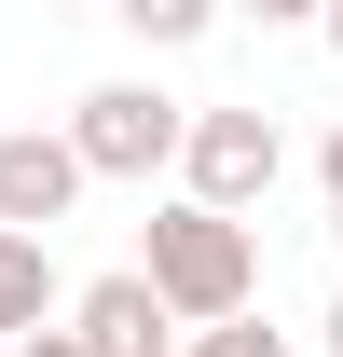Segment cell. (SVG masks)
I'll return each mask as SVG.
<instances>
[{"label": "cell", "mask_w": 343, "mask_h": 357, "mask_svg": "<svg viewBox=\"0 0 343 357\" xmlns=\"http://www.w3.org/2000/svg\"><path fill=\"white\" fill-rule=\"evenodd\" d=\"M124 275L165 303V330H234V316H261V234L206 220V206H151V234H137Z\"/></svg>", "instance_id": "obj_1"}, {"label": "cell", "mask_w": 343, "mask_h": 357, "mask_svg": "<svg viewBox=\"0 0 343 357\" xmlns=\"http://www.w3.org/2000/svg\"><path fill=\"white\" fill-rule=\"evenodd\" d=\"M14 357H69V330H28V344H14Z\"/></svg>", "instance_id": "obj_10"}, {"label": "cell", "mask_w": 343, "mask_h": 357, "mask_svg": "<svg viewBox=\"0 0 343 357\" xmlns=\"http://www.w3.org/2000/svg\"><path fill=\"white\" fill-rule=\"evenodd\" d=\"M330 234H343V220H330Z\"/></svg>", "instance_id": "obj_13"}, {"label": "cell", "mask_w": 343, "mask_h": 357, "mask_svg": "<svg viewBox=\"0 0 343 357\" xmlns=\"http://www.w3.org/2000/svg\"><path fill=\"white\" fill-rule=\"evenodd\" d=\"M55 316H69V289H55V248L0 234V357L28 344V330H55Z\"/></svg>", "instance_id": "obj_6"}, {"label": "cell", "mask_w": 343, "mask_h": 357, "mask_svg": "<svg viewBox=\"0 0 343 357\" xmlns=\"http://www.w3.org/2000/svg\"><path fill=\"white\" fill-rule=\"evenodd\" d=\"M69 357H178V330H165V303L137 289V275H96V289H69Z\"/></svg>", "instance_id": "obj_5"}, {"label": "cell", "mask_w": 343, "mask_h": 357, "mask_svg": "<svg viewBox=\"0 0 343 357\" xmlns=\"http://www.w3.org/2000/svg\"><path fill=\"white\" fill-rule=\"evenodd\" d=\"M178 124H192L178 96H151V83H96L55 137H69V165H83V178H137V192H151V178L178 165Z\"/></svg>", "instance_id": "obj_3"}, {"label": "cell", "mask_w": 343, "mask_h": 357, "mask_svg": "<svg viewBox=\"0 0 343 357\" xmlns=\"http://www.w3.org/2000/svg\"><path fill=\"white\" fill-rule=\"evenodd\" d=\"M137 42H206V0H124Z\"/></svg>", "instance_id": "obj_7"}, {"label": "cell", "mask_w": 343, "mask_h": 357, "mask_svg": "<svg viewBox=\"0 0 343 357\" xmlns=\"http://www.w3.org/2000/svg\"><path fill=\"white\" fill-rule=\"evenodd\" d=\"M316 330H330V357H343V289H330V316H316Z\"/></svg>", "instance_id": "obj_11"}, {"label": "cell", "mask_w": 343, "mask_h": 357, "mask_svg": "<svg viewBox=\"0 0 343 357\" xmlns=\"http://www.w3.org/2000/svg\"><path fill=\"white\" fill-rule=\"evenodd\" d=\"M316 192H330V220H343V124L316 137Z\"/></svg>", "instance_id": "obj_9"}, {"label": "cell", "mask_w": 343, "mask_h": 357, "mask_svg": "<svg viewBox=\"0 0 343 357\" xmlns=\"http://www.w3.org/2000/svg\"><path fill=\"white\" fill-rule=\"evenodd\" d=\"M275 178H289V137H275V110H192V124H178V206L247 220Z\"/></svg>", "instance_id": "obj_2"}, {"label": "cell", "mask_w": 343, "mask_h": 357, "mask_svg": "<svg viewBox=\"0 0 343 357\" xmlns=\"http://www.w3.org/2000/svg\"><path fill=\"white\" fill-rule=\"evenodd\" d=\"M83 206V165H69V137L55 124H14L0 137V234H28V248H55V220Z\"/></svg>", "instance_id": "obj_4"}, {"label": "cell", "mask_w": 343, "mask_h": 357, "mask_svg": "<svg viewBox=\"0 0 343 357\" xmlns=\"http://www.w3.org/2000/svg\"><path fill=\"white\" fill-rule=\"evenodd\" d=\"M178 357H289V330H261V316H234V330H192Z\"/></svg>", "instance_id": "obj_8"}, {"label": "cell", "mask_w": 343, "mask_h": 357, "mask_svg": "<svg viewBox=\"0 0 343 357\" xmlns=\"http://www.w3.org/2000/svg\"><path fill=\"white\" fill-rule=\"evenodd\" d=\"M330 55H343V0H330Z\"/></svg>", "instance_id": "obj_12"}]
</instances>
